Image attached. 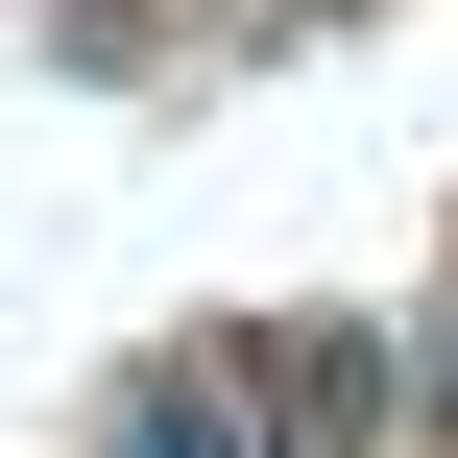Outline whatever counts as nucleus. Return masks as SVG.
I'll list each match as a JSON object with an SVG mask.
<instances>
[{
  "label": "nucleus",
  "mask_w": 458,
  "mask_h": 458,
  "mask_svg": "<svg viewBox=\"0 0 458 458\" xmlns=\"http://www.w3.org/2000/svg\"><path fill=\"white\" fill-rule=\"evenodd\" d=\"M217 362H242V411H266V458H362L386 411H411V362H386L362 314H242Z\"/></svg>",
  "instance_id": "nucleus-1"
},
{
  "label": "nucleus",
  "mask_w": 458,
  "mask_h": 458,
  "mask_svg": "<svg viewBox=\"0 0 458 458\" xmlns=\"http://www.w3.org/2000/svg\"><path fill=\"white\" fill-rule=\"evenodd\" d=\"M97 458H266V411H242V362L193 338V362H121V411H97Z\"/></svg>",
  "instance_id": "nucleus-2"
},
{
  "label": "nucleus",
  "mask_w": 458,
  "mask_h": 458,
  "mask_svg": "<svg viewBox=\"0 0 458 458\" xmlns=\"http://www.w3.org/2000/svg\"><path fill=\"white\" fill-rule=\"evenodd\" d=\"M411 435H458V290L411 314Z\"/></svg>",
  "instance_id": "nucleus-3"
},
{
  "label": "nucleus",
  "mask_w": 458,
  "mask_h": 458,
  "mask_svg": "<svg viewBox=\"0 0 458 458\" xmlns=\"http://www.w3.org/2000/svg\"><path fill=\"white\" fill-rule=\"evenodd\" d=\"M266 24H338V0H266Z\"/></svg>",
  "instance_id": "nucleus-4"
},
{
  "label": "nucleus",
  "mask_w": 458,
  "mask_h": 458,
  "mask_svg": "<svg viewBox=\"0 0 458 458\" xmlns=\"http://www.w3.org/2000/svg\"><path fill=\"white\" fill-rule=\"evenodd\" d=\"M338 24H362V0H338Z\"/></svg>",
  "instance_id": "nucleus-5"
}]
</instances>
